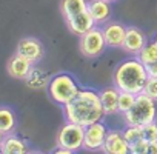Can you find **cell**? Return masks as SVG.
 I'll return each instance as SVG.
<instances>
[{
  "label": "cell",
  "mask_w": 157,
  "mask_h": 154,
  "mask_svg": "<svg viewBox=\"0 0 157 154\" xmlns=\"http://www.w3.org/2000/svg\"><path fill=\"white\" fill-rule=\"evenodd\" d=\"M62 110L66 122H74L82 126L100 122L106 116L100 94L93 88H80L78 94L69 103L62 106Z\"/></svg>",
  "instance_id": "6da1fadb"
},
{
  "label": "cell",
  "mask_w": 157,
  "mask_h": 154,
  "mask_svg": "<svg viewBox=\"0 0 157 154\" xmlns=\"http://www.w3.org/2000/svg\"><path fill=\"white\" fill-rule=\"evenodd\" d=\"M148 72L139 57H131L119 63L113 72V85L120 91L140 94L148 82Z\"/></svg>",
  "instance_id": "7a4b0ae2"
},
{
  "label": "cell",
  "mask_w": 157,
  "mask_h": 154,
  "mask_svg": "<svg viewBox=\"0 0 157 154\" xmlns=\"http://www.w3.org/2000/svg\"><path fill=\"white\" fill-rule=\"evenodd\" d=\"M80 88L82 87L78 85L77 79L69 72H59L52 75L46 87L49 99L59 106H65L66 103H69L78 94Z\"/></svg>",
  "instance_id": "3957f363"
},
{
  "label": "cell",
  "mask_w": 157,
  "mask_h": 154,
  "mask_svg": "<svg viewBox=\"0 0 157 154\" xmlns=\"http://www.w3.org/2000/svg\"><path fill=\"white\" fill-rule=\"evenodd\" d=\"M128 125H146L157 119V100L149 97L145 93L136 96V102L129 111L123 114Z\"/></svg>",
  "instance_id": "277c9868"
},
{
  "label": "cell",
  "mask_w": 157,
  "mask_h": 154,
  "mask_svg": "<svg viewBox=\"0 0 157 154\" xmlns=\"http://www.w3.org/2000/svg\"><path fill=\"white\" fill-rule=\"evenodd\" d=\"M106 40L103 36V31L99 25L93 26L90 31H86L85 34L80 36V43H78V48H80L82 56H85L86 59H96L99 56L103 54V51L106 49Z\"/></svg>",
  "instance_id": "5b68a950"
},
{
  "label": "cell",
  "mask_w": 157,
  "mask_h": 154,
  "mask_svg": "<svg viewBox=\"0 0 157 154\" xmlns=\"http://www.w3.org/2000/svg\"><path fill=\"white\" fill-rule=\"evenodd\" d=\"M85 140V126L77 125L74 122H66L59 134H57V145L66 148L69 152H77L83 148Z\"/></svg>",
  "instance_id": "8992f818"
},
{
  "label": "cell",
  "mask_w": 157,
  "mask_h": 154,
  "mask_svg": "<svg viewBox=\"0 0 157 154\" xmlns=\"http://www.w3.org/2000/svg\"><path fill=\"white\" fill-rule=\"evenodd\" d=\"M106 136H108V126L103 123V120L85 126L83 149H86V151H100L105 145Z\"/></svg>",
  "instance_id": "52a82bcc"
},
{
  "label": "cell",
  "mask_w": 157,
  "mask_h": 154,
  "mask_svg": "<svg viewBox=\"0 0 157 154\" xmlns=\"http://www.w3.org/2000/svg\"><path fill=\"white\" fill-rule=\"evenodd\" d=\"M16 52L23 56L25 59H28L31 63L37 65L45 56V46L36 37H23L17 43V51Z\"/></svg>",
  "instance_id": "ba28073f"
},
{
  "label": "cell",
  "mask_w": 157,
  "mask_h": 154,
  "mask_svg": "<svg viewBox=\"0 0 157 154\" xmlns=\"http://www.w3.org/2000/svg\"><path fill=\"white\" fill-rule=\"evenodd\" d=\"M126 29H128V26L122 25L120 22H106L102 26L106 45L109 48H122L123 42H125Z\"/></svg>",
  "instance_id": "9c48e42d"
},
{
  "label": "cell",
  "mask_w": 157,
  "mask_h": 154,
  "mask_svg": "<svg viewBox=\"0 0 157 154\" xmlns=\"http://www.w3.org/2000/svg\"><path fill=\"white\" fill-rule=\"evenodd\" d=\"M146 36L143 34L142 29L136 28V26H128L126 29V36H125V42H123V49L128 54L137 56L146 45Z\"/></svg>",
  "instance_id": "30bf717a"
},
{
  "label": "cell",
  "mask_w": 157,
  "mask_h": 154,
  "mask_svg": "<svg viewBox=\"0 0 157 154\" xmlns=\"http://www.w3.org/2000/svg\"><path fill=\"white\" fill-rule=\"evenodd\" d=\"M103 152L106 154H128L129 151V143L125 139L122 131H108L105 145L102 148Z\"/></svg>",
  "instance_id": "8fae6325"
},
{
  "label": "cell",
  "mask_w": 157,
  "mask_h": 154,
  "mask_svg": "<svg viewBox=\"0 0 157 154\" xmlns=\"http://www.w3.org/2000/svg\"><path fill=\"white\" fill-rule=\"evenodd\" d=\"M33 66H34V63H31L28 59H25L23 56L16 52V56L11 57V60L8 62V74L13 79L25 80L29 71L33 69Z\"/></svg>",
  "instance_id": "7c38bea8"
},
{
  "label": "cell",
  "mask_w": 157,
  "mask_h": 154,
  "mask_svg": "<svg viewBox=\"0 0 157 154\" xmlns=\"http://www.w3.org/2000/svg\"><path fill=\"white\" fill-rule=\"evenodd\" d=\"M0 148H2L3 154H25L29 151V143L20 136L10 133L5 134L2 143H0Z\"/></svg>",
  "instance_id": "4fadbf2b"
},
{
  "label": "cell",
  "mask_w": 157,
  "mask_h": 154,
  "mask_svg": "<svg viewBox=\"0 0 157 154\" xmlns=\"http://www.w3.org/2000/svg\"><path fill=\"white\" fill-rule=\"evenodd\" d=\"M88 11L93 16L96 25H103L111 17V3L106 0H90Z\"/></svg>",
  "instance_id": "5bb4252c"
},
{
  "label": "cell",
  "mask_w": 157,
  "mask_h": 154,
  "mask_svg": "<svg viewBox=\"0 0 157 154\" xmlns=\"http://www.w3.org/2000/svg\"><path fill=\"white\" fill-rule=\"evenodd\" d=\"M66 25H68L71 33H74L75 36H82L86 31H90L93 26H96V22H94L93 16L90 14V11H85L82 14L66 20Z\"/></svg>",
  "instance_id": "9a60e30c"
},
{
  "label": "cell",
  "mask_w": 157,
  "mask_h": 154,
  "mask_svg": "<svg viewBox=\"0 0 157 154\" xmlns=\"http://www.w3.org/2000/svg\"><path fill=\"white\" fill-rule=\"evenodd\" d=\"M99 94H100V100H102V105L105 108V113L109 114V116L111 114H117L119 113V96H120V90L113 85V87H106V88L100 90Z\"/></svg>",
  "instance_id": "2e32d148"
},
{
  "label": "cell",
  "mask_w": 157,
  "mask_h": 154,
  "mask_svg": "<svg viewBox=\"0 0 157 154\" xmlns=\"http://www.w3.org/2000/svg\"><path fill=\"white\" fill-rule=\"evenodd\" d=\"M60 11H62L65 22H66L78 14L88 11V0H62Z\"/></svg>",
  "instance_id": "e0dca14e"
},
{
  "label": "cell",
  "mask_w": 157,
  "mask_h": 154,
  "mask_svg": "<svg viewBox=\"0 0 157 154\" xmlns=\"http://www.w3.org/2000/svg\"><path fill=\"white\" fill-rule=\"evenodd\" d=\"M51 77L48 75V72L39 66H33V69L29 71V74L26 75V79L23 80L29 88L33 90H40V88H45L48 87V82H49Z\"/></svg>",
  "instance_id": "ac0fdd59"
},
{
  "label": "cell",
  "mask_w": 157,
  "mask_h": 154,
  "mask_svg": "<svg viewBox=\"0 0 157 154\" xmlns=\"http://www.w3.org/2000/svg\"><path fill=\"white\" fill-rule=\"evenodd\" d=\"M17 128V116L11 106L2 105L0 106V131H3L5 134L14 133Z\"/></svg>",
  "instance_id": "d6986e66"
},
{
  "label": "cell",
  "mask_w": 157,
  "mask_h": 154,
  "mask_svg": "<svg viewBox=\"0 0 157 154\" xmlns=\"http://www.w3.org/2000/svg\"><path fill=\"white\" fill-rule=\"evenodd\" d=\"M139 60L143 63V65H148V63H152V62H157V42L152 40L149 43L145 45V48L137 54Z\"/></svg>",
  "instance_id": "ffe728a7"
},
{
  "label": "cell",
  "mask_w": 157,
  "mask_h": 154,
  "mask_svg": "<svg viewBox=\"0 0 157 154\" xmlns=\"http://www.w3.org/2000/svg\"><path fill=\"white\" fill-rule=\"evenodd\" d=\"M136 96L137 94H132V93H126V91H120V96H119V113L125 114L126 111H129L136 102Z\"/></svg>",
  "instance_id": "44dd1931"
},
{
  "label": "cell",
  "mask_w": 157,
  "mask_h": 154,
  "mask_svg": "<svg viewBox=\"0 0 157 154\" xmlns=\"http://www.w3.org/2000/svg\"><path fill=\"white\" fill-rule=\"evenodd\" d=\"M122 133H123V136H125V139L128 140L129 145L143 137V128L140 125H128L126 123V128Z\"/></svg>",
  "instance_id": "7402d4cb"
},
{
  "label": "cell",
  "mask_w": 157,
  "mask_h": 154,
  "mask_svg": "<svg viewBox=\"0 0 157 154\" xmlns=\"http://www.w3.org/2000/svg\"><path fill=\"white\" fill-rule=\"evenodd\" d=\"M148 146H149V140L142 137L129 145V151L131 154H148Z\"/></svg>",
  "instance_id": "603a6c76"
},
{
  "label": "cell",
  "mask_w": 157,
  "mask_h": 154,
  "mask_svg": "<svg viewBox=\"0 0 157 154\" xmlns=\"http://www.w3.org/2000/svg\"><path fill=\"white\" fill-rule=\"evenodd\" d=\"M143 128V137L146 140H157V122H149L142 126Z\"/></svg>",
  "instance_id": "cb8c5ba5"
},
{
  "label": "cell",
  "mask_w": 157,
  "mask_h": 154,
  "mask_svg": "<svg viewBox=\"0 0 157 154\" xmlns=\"http://www.w3.org/2000/svg\"><path fill=\"white\" fill-rule=\"evenodd\" d=\"M145 94H148L149 97H152L154 100H157V79H152L149 77L146 85H145V90H143Z\"/></svg>",
  "instance_id": "d4e9b609"
},
{
  "label": "cell",
  "mask_w": 157,
  "mask_h": 154,
  "mask_svg": "<svg viewBox=\"0 0 157 154\" xmlns=\"http://www.w3.org/2000/svg\"><path fill=\"white\" fill-rule=\"evenodd\" d=\"M145 68H146L148 77H152V79H157V62L148 63V65H145Z\"/></svg>",
  "instance_id": "484cf974"
},
{
  "label": "cell",
  "mask_w": 157,
  "mask_h": 154,
  "mask_svg": "<svg viewBox=\"0 0 157 154\" xmlns=\"http://www.w3.org/2000/svg\"><path fill=\"white\" fill-rule=\"evenodd\" d=\"M148 154H157V140H149Z\"/></svg>",
  "instance_id": "4316f807"
},
{
  "label": "cell",
  "mask_w": 157,
  "mask_h": 154,
  "mask_svg": "<svg viewBox=\"0 0 157 154\" xmlns=\"http://www.w3.org/2000/svg\"><path fill=\"white\" fill-rule=\"evenodd\" d=\"M3 137H5V133H3V131H0V143H2V140H3Z\"/></svg>",
  "instance_id": "83f0119b"
},
{
  "label": "cell",
  "mask_w": 157,
  "mask_h": 154,
  "mask_svg": "<svg viewBox=\"0 0 157 154\" xmlns=\"http://www.w3.org/2000/svg\"><path fill=\"white\" fill-rule=\"evenodd\" d=\"M106 2H109V3H113V2H116V0H106Z\"/></svg>",
  "instance_id": "f1b7e54d"
},
{
  "label": "cell",
  "mask_w": 157,
  "mask_h": 154,
  "mask_svg": "<svg viewBox=\"0 0 157 154\" xmlns=\"http://www.w3.org/2000/svg\"><path fill=\"white\" fill-rule=\"evenodd\" d=\"M154 40H155V42H157V33H155V36H154Z\"/></svg>",
  "instance_id": "f546056e"
},
{
  "label": "cell",
  "mask_w": 157,
  "mask_h": 154,
  "mask_svg": "<svg viewBox=\"0 0 157 154\" xmlns=\"http://www.w3.org/2000/svg\"><path fill=\"white\" fill-rule=\"evenodd\" d=\"M0 154H3V152H2V148H0Z\"/></svg>",
  "instance_id": "4dcf8cb0"
}]
</instances>
